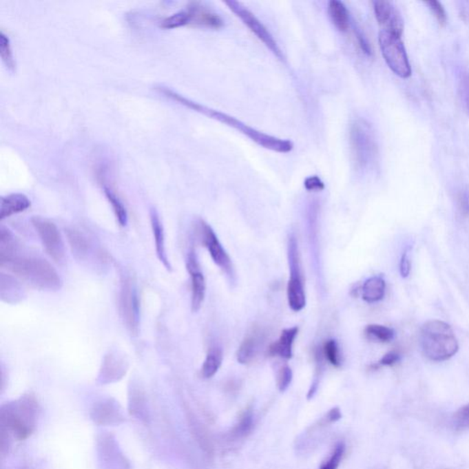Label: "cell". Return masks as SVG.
<instances>
[{"instance_id":"836d02e7","label":"cell","mask_w":469,"mask_h":469,"mask_svg":"<svg viewBox=\"0 0 469 469\" xmlns=\"http://www.w3.org/2000/svg\"><path fill=\"white\" fill-rule=\"evenodd\" d=\"M253 426V417H252L251 412H246L240 418V421L237 426L233 429L232 434L236 437H245L249 432L251 431Z\"/></svg>"},{"instance_id":"f1b7e54d","label":"cell","mask_w":469,"mask_h":469,"mask_svg":"<svg viewBox=\"0 0 469 469\" xmlns=\"http://www.w3.org/2000/svg\"><path fill=\"white\" fill-rule=\"evenodd\" d=\"M190 21L191 17L189 11L183 10L166 18L160 24V27L165 30L177 29V28L190 24Z\"/></svg>"},{"instance_id":"ba28073f","label":"cell","mask_w":469,"mask_h":469,"mask_svg":"<svg viewBox=\"0 0 469 469\" xmlns=\"http://www.w3.org/2000/svg\"><path fill=\"white\" fill-rule=\"evenodd\" d=\"M119 313L125 326L132 335H137L140 324V301L135 283L129 276L121 280L118 297Z\"/></svg>"},{"instance_id":"6da1fadb","label":"cell","mask_w":469,"mask_h":469,"mask_svg":"<svg viewBox=\"0 0 469 469\" xmlns=\"http://www.w3.org/2000/svg\"><path fill=\"white\" fill-rule=\"evenodd\" d=\"M156 90L159 91L160 94H165V96L168 97V98L174 100V101L178 102L180 104L185 105V107L191 108V110L197 111V112L204 114V115L209 116L211 118L216 119V121H220L221 123L226 124L227 126L238 130V132L243 133L247 137L251 138L255 143H257L258 145L262 146V148L280 152V154H288L293 148V144L290 140H282V138L260 132L259 130H256L253 127L244 124L243 122L233 118L231 116L227 115V114L220 112V111L205 107V105H200L198 103L191 101V100L185 98V96L169 90L167 87H157Z\"/></svg>"},{"instance_id":"d6986e66","label":"cell","mask_w":469,"mask_h":469,"mask_svg":"<svg viewBox=\"0 0 469 469\" xmlns=\"http://www.w3.org/2000/svg\"><path fill=\"white\" fill-rule=\"evenodd\" d=\"M263 343V335L260 331L254 330L247 335L241 343L237 353V359L240 364H249L256 357Z\"/></svg>"},{"instance_id":"e0dca14e","label":"cell","mask_w":469,"mask_h":469,"mask_svg":"<svg viewBox=\"0 0 469 469\" xmlns=\"http://www.w3.org/2000/svg\"><path fill=\"white\" fill-rule=\"evenodd\" d=\"M187 10L190 13V24L210 28V29H219L223 26V21L218 14L202 7L199 3H191Z\"/></svg>"},{"instance_id":"60d3db41","label":"cell","mask_w":469,"mask_h":469,"mask_svg":"<svg viewBox=\"0 0 469 469\" xmlns=\"http://www.w3.org/2000/svg\"><path fill=\"white\" fill-rule=\"evenodd\" d=\"M341 417H342V415H341L338 408H333V409L330 410L329 413H327V420L331 421V423H335V421L340 420Z\"/></svg>"},{"instance_id":"5bb4252c","label":"cell","mask_w":469,"mask_h":469,"mask_svg":"<svg viewBox=\"0 0 469 469\" xmlns=\"http://www.w3.org/2000/svg\"><path fill=\"white\" fill-rule=\"evenodd\" d=\"M373 4L377 23L382 27V30L402 37L404 28V19L395 5L393 2L382 0L374 1Z\"/></svg>"},{"instance_id":"8fae6325","label":"cell","mask_w":469,"mask_h":469,"mask_svg":"<svg viewBox=\"0 0 469 469\" xmlns=\"http://www.w3.org/2000/svg\"><path fill=\"white\" fill-rule=\"evenodd\" d=\"M199 227L202 242L209 252L213 262L227 274L230 282H234L236 280L234 266H233L232 260L229 254L227 253L223 246L221 245L220 241L218 240V236L216 235L212 227L204 220L200 221Z\"/></svg>"},{"instance_id":"7402d4cb","label":"cell","mask_w":469,"mask_h":469,"mask_svg":"<svg viewBox=\"0 0 469 469\" xmlns=\"http://www.w3.org/2000/svg\"><path fill=\"white\" fill-rule=\"evenodd\" d=\"M129 413L138 420H147L148 409H147L146 394L138 384H132L129 388Z\"/></svg>"},{"instance_id":"ffe728a7","label":"cell","mask_w":469,"mask_h":469,"mask_svg":"<svg viewBox=\"0 0 469 469\" xmlns=\"http://www.w3.org/2000/svg\"><path fill=\"white\" fill-rule=\"evenodd\" d=\"M32 205L30 200L23 194H11L2 197L0 202V219L4 220L17 213L24 212Z\"/></svg>"},{"instance_id":"74e56055","label":"cell","mask_w":469,"mask_h":469,"mask_svg":"<svg viewBox=\"0 0 469 469\" xmlns=\"http://www.w3.org/2000/svg\"><path fill=\"white\" fill-rule=\"evenodd\" d=\"M304 187L308 191H321L324 188V185L317 176H312L305 180Z\"/></svg>"},{"instance_id":"52a82bcc","label":"cell","mask_w":469,"mask_h":469,"mask_svg":"<svg viewBox=\"0 0 469 469\" xmlns=\"http://www.w3.org/2000/svg\"><path fill=\"white\" fill-rule=\"evenodd\" d=\"M288 258L289 266H290V280L287 286L288 304L294 312H300L306 304V296H305L298 247H297L295 238L293 237H291L289 240Z\"/></svg>"},{"instance_id":"d590c367","label":"cell","mask_w":469,"mask_h":469,"mask_svg":"<svg viewBox=\"0 0 469 469\" xmlns=\"http://www.w3.org/2000/svg\"><path fill=\"white\" fill-rule=\"evenodd\" d=\"M293 379V371L288 366H283L278 373V388L280 391H285Z\"/></svg>"},{"instance_id":"4316f807","label":"cell","mask_w":469,"mask_h":469,"mask_svg":"<svg viewBox=\"0 0 469 469\" xmlns=\"http://www.w3.org/2000/svg\"><path fill=\"white\" fill-rule=\"evenodd\" d=\"M365 333L370 340L380 343L390 342L395 337V332L393 329L377 324H368L366 327Z\"/></svg>"},{"instance_id":"3957f363","label":"cell","mask_w":469,"mask_h":469,"mask_svg":"<svg viewBox=\"0 0 469 469\" xmlns=\"http://www.w3.org/2000/svg\"><path fill=\"white\" fill-rule=\"evenodd\" d=\"M0 265L32 287L45 291H58L62 280L54 266L37 257L13 256L0 260Z\"/></svg>"},{"instance_id":"9a60e30c","label":"cell","mask_w":469,"mask_h":469,"mask_svg":"<svg viewBox=\"0 0 469 469\" xmlns=\"http://www.w3.org/2000/svg\"><path fill=\"white\" fill-rule=\"evenodd\" d=\"M187 267L191 277V310H193V312H197L205 301L207 283H205L204 274H202L201 268H200L198 260H197L194 251L189 252Z\"/></svg>"},{"instance_id":"30bf717a","label":"cell","mask_w":469,"mask_h":469,"mask_svg":"<svg viewBox=\"0 0 469 469\" xmlns=\"http://www.w3.org/2000/svg\"><path fill=\"white\" fill-rule=\"evenodd\" d=\"M96 453L101 469H130L129 460L119 448L115 437L103 432L96 439Z\"/></svg>"},{"instance_id":"5b68a950","label":"cell","mask_w":469,"mask_h":469,"mask_svg":"<svg viewBox=\"0 0 469 469\" xmlns=\"http://www.w3.org/2000/svg\"><path fill=\"white\" fill-rule=\"evenodd\" d=\"M379 43L388 68L401 79H409L412 76V67L402 37L382 30L379 34Z\"/></svg>"},{"instance_id":"d4e9b609","label":"cell","mask_w":469,"mask_h":469,"mask_svg":"<svg viewBox=\"0 0 469 469\" xmlns=\"http://www.w3.org/2000/svg\"><path fill=\"white\" fill-rule=\"evenodd\" d=\"M330 19L340 32H346L349 28V13L343 2L332 0L329 4Z\"/></svg>"},{"instance_id":"8d00e7d4","label":"cell","mask_w":469,"mask_h":469,"mask_svg":"<svg viewBox=\"0 0 469 469\" xmlns=\"http://www.w3.org/2000/svg\"><path fill=\"white\" fill-rule=\"evenodd\" d=\"M412 264H410V260L409 258V253L408 251H405L404 254H402L401 262H399V273L402 278H408L410 273V268Z\"/></svg>"},{"instance_id":"ac0fdd59","label":"cell","mask_w":469,"mask_h":469,"mask_svg":"<svg viewBox=\"0 0 469 469\" xmlns=\"http://www.w3.org/2000/svg\"><path fill=\"white\" fill-rule=\"evenodd\" d=\"M299 329L297 326L290 327L282 330L279 340L271 344L269 348V354L271 357H280L283 359H291L293 357V346L294 340L298 335Z\"/></svg>"},{"instance_id":"44dd1931","label":"cell","mask_w":469,"mask_h":469,"mask_svg":"<svg viewBox=\"0 0 469 469\" xmlns=\"http://www.w3.org/2000/svg\"><path fill=\"white\" fill-rule=\"evenodd\" d=\"M151 225L158 259L167 270H171L170 262H169L167 253H166L165 229H163L160 216L154 208L151 210Z\"/></svg>"},{"instance_id":"2e32d148","label":"cell","mask_w":469,"mask_h":469,"mask_svg":"<svg viewBox=\"0 0 469 469\" xmlns=\"http://www.w3.org/2000/svg\"><path fill=\"white\" fill-rule=\"evenodd\" d=\"M127 368H129V363L125 357L111 352L105 355L103 359L97 382L102 385L118 382L126 375Z\"/></svg>"},{"instance_id":"7a4b0ae2","label":"cell","mask_w":469,"mask_h":469,"mask_svg":"<svg viewBox=\"0 0 469 469\" xmlns=\"http://www.w3.org/2000/svg\"><path fill=\"white\" fill-rule=\"evenodd\" d=\"M40 413V404L35 395L24 394L0 408V428L16 439L26 440L37 428Z\"/></svg>"},{"instance_id":"d6a6232c","label":"cell","mask_w":469,"mask_h":469,"mask_svg":"<svg viewBox=\"0 0 469 469\" xmlns=\"http://www.w3.org/2000/svg\"><path fill=\"white\" fill-rule=\"evenodd\" d=\"M346 446L345 444L338 443L333 451L331 457L326 462H324L321 466L320 469H337L340 467L341 460L343 459L344 454H345Z\"/></svg>"},{"instance_id":"f35d334b","label":"cell","mask_w":469,"mask_h":469,"mask_svg":"<svg viewBox=\"0 0 469 469\" xmlns=\"http://www.w3.org/2000/svg\"><path fill=\"white\" fill-rule=\"evenodd\" d=\"M401 359V356L397 352L390 351L385 354L382 359L379 360V365L380 366H393L398 363Z\"/></svg>"},{"instance_id":"484cf974","label":"cell","mask_w":469,"mask_h":469,"mask_svg":"<svg viewBox=\"0 0 469 469\" xmlns=\"http://www.w3.org/2000/svg\"><path fill=\"white\" fill-rule=\"evenodd\" d=\"M223 362V352L219 346H212L207 352L201 368V375L205 379H210L216 375Z\"/></svg>"},{"instance_id":"603a6c76","label":"cell","mask_w":469,"mask_h":469,"mask_svg":"<svg viewBox=\"0 0 469 469\" xmlns=\"http://www.w3.org/2000/svg\"><path fill=\"white\" fill-rule=\"evenodd\" d=\"M386 293V282L380 276H373L368 278L362 285V298L368 304H375L384 298Z\"/></svg>"},{"instance_id":"f546056e","label":"cell","mask_w":469,"mask_h":469,"mask_svg":"<svg viewBox=\"0 0 469 469\" xmlns=\"http://www.w3.org/2000/svg\"><path fill=\"white\" fill-rule=\"evenodd\" d=\"M323 354L326 359L329 360L330 364L335 367H340L341 365V356L340 346L335 340H327L324 343Z\"/></svg>"},{"instance_id":"1f68e13d","label":"cell","mask_w":469,"mask_h":469,"mask_svg":"<svg viewBox=\"0 0 469 469\" xmlns=\"http://www.w3.org/2000/svg\"><path fill=\"white\" fill-rule=\"evenodd\" d=\"M0 54L7 67L13 71L15 68V62H14L13 54L11 51L10 41L4 32H1L0 35Z\"/></svg>"},{"instance_id":"8992f818","label":"cell","mask_w":469,"mask_h":469,"mask_svg":"<svg viewBox=\"0 0 469 469\" xmlns=\"http://www.w3.org/2000/svg\"><path fill=\"white\" fill-rule=\"evenodd\" d=\"M351 143L354 162L364 168L373 162L377 154L373 130L367 122L357 121L351 126Z\"/></svg>"},{"instance_id":"ab89813d","label":"cell","mask_w":469,"mask_h":469,"mask_svg":"<svg viewBox=\"0 0 469 469\" xmlns=\"http://www.w3.org/2000/svg\"><path fill=\"white\" fill-rule=\"evenodd\" d=\"M463 97L469 114V76H466L462 81Z\"/></svg>"},{"instance_id":"83f0119b","label":"cell","mask_w":469,"mask_h":469,"mask_svg":"<svg viewBox=\"0 0 469 469\" xmlns=\"http://www.w3.org/2000/svg\"><path fill=\"white\" fill-rule=\"evenodd\" d=\"M104 191L108 202H110L111 207L113 208L114 213H115L119 226L126 227L127 224V212L123 202L110 188L105 187Z\"/></svg>"},{"instance_id":"4dcf8cb0","label":"cell","mask_w":469,"mask_h":469,"mask_svg":"<svg viewBox=\"0 0 469 469\" xmlns=\"http://www.w3.org/2000/svg\"><path fill=\"white\" fill-rule=\"evenodd\" d=\"M452 424L457 432H464L469 430V404L464 405L455 413Z\"/></svg>"},{"instance_id":"9c48e42d","label":"cell","mask_w":469,"mask_h":469,"mask_svg":"<svg viewBox=\"0 0 469 469\" xmlns=\"http://www.w3.org/2000/svg\"><path fill=\"white\" fill-rule=\"evenodd\" d=\"M32 224L40 238L47 254L55 262H63L65 257V243L62 235L56 225L48 219L34 216L32 218Z\"/></svg>"},{"instance_id":"cb8c5ba5","label":"cell","mask_w":469,"mask_h":469,"mask_svg":"<svg viewBox=\"0 0 469 469\" xmlns=\"http://www.w3.org/2000/svg\"><path fill=\"white\" fill-rule=\"evenodd\" d=\"M66 237L74 256L83 259L90 249V242L87 236L76 229H65Z\"/></svg>"},{"instance_id":"7c38bea8","label":"cell","mask_w":469,"mask_h":469,"mask_svg":"<svg viewBox=\"0 0 469 469\" xmlns=\"http://www.w3.org/2000/svg\"><path fill=\"white\" fill-rule=\"evenodd\" d=\"M226 5L230 8V10L233 13L236 14L238 18L243 21V23L257 36V38L260 41H262L277 57L280 59H283L282 52L280 50L278 44H277L276 41L274 40L273 35L271 34L270 32L267 30V28L264 26L256 18L251 11H249L245 6L241 4L240 2L234 1V0H230V1H227Z\"/></svg>"},{"instance_id":"e575fe53","label":"cell","mask_w":469,"mask_h":469,"mask_svg":"<svg viewBox=\"0 0 469 469\" xmlns=\"http://www.w3.org/2000/svg\"><path fill=\"white\" fill-rule=\"evenodd\" d=\"M426 5L428 6L430 10H431L432 14L437 19L438 23H439L441 27H445L446 25V21H448V16H446V12L445 8L441 4L439 1H435V0H432V1L426 2Z\"/></svg>"},{"instance_id":"277c9868","label":"cell","mask_w":469,"mask_h":469,"mask_svg":"<svg viewBox=\"0 0 469 469\" xmlns=\"http://www.w3.org/2000/svg\"><path fill=\"white\" fill-rule=\"evenodd\" d=\"M420 346L424 356L435 362H446L459 351V340L450 324L437 319L421 326Z\"/></svg>"},{"instance_id":"4fadbf2b","label":"cell","mask_w":469,"mask_h":469,"mask_svg":"<svg viewBox=\"0 0 469 469\" xmlns=\"http://www.w3.org/2000/svg\"><path fill=\"white\" fill-rule=\"evenodd\" d=\"M91 420L99 426H116L126 421L123 409L116 399H105L94 404Z\"/></svg>"}]
</instances>
